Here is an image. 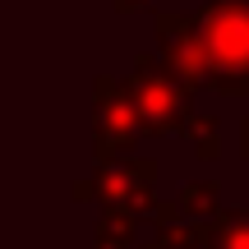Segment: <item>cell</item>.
<instances>
[{
    "label": "cell",
    "mask_w": 249,
    "mask_h": 249,
    "mask_svg": "<svg viewBox=\"0 0 249 249\" xmlns=\"http://www.w3.org/2000/svg\"><path fill=\"white\" fill-rule=\"evenodd\" d=\"M194 28L203 42V88L249 97V0H198Z\"/></svg>",
    "instance_id": "6da1fadb"
},
{
    "label": "cell",
    "mask_w": 249,
    "mask_h": 249,
    "mask_svg": "<svg viewBox=\"0 0 249 249\" xmlns=\"http://www.w3.org/2000/svg\"><path fill=\"white\" fill-rule=\"evenodd\" d=\"M148 217H152V226H157V240H152L157 249H208V240H203V226L180 222L176 203H157V198H152Z\"/></svg>",
    "instance_id": "8992f818"
},
{
    "label": "cell",
    "mask_w": 249,
    "mask_h": 249,
    "mask_svg": "<svg viewBox=\"0 0 249 249\" xmlns=\"http://www.w3.org/2000/svg\"><path fill=\"white\" fill-rule=\"evenodd\" d=\"M157 46H161V65L176 74L185 88H203V42H198L194 14H157Z\"/></svg>",
    "instance_id": "5b68a950"
},
{
    "label": "cell",
    "mask_w": 249,
    "mask_h": 249,
    "mask_svg": "<svg viewBox=\"0 0 249 249\" xmlns=\"http://www.w3.org/2000/svg\"><path fill=\"white\" fill-rule=\"evenodd\" d=\"M152 185H157V161L148 157H107L97 161V171H92L88 180H79V185L70 189L74 198H97L102 208H124V213L134 217H148L152 208Z\"/></svg>",
    "instance_id": "3957f363"
},
{
    "label": "cell",
    "mask_w": 249,
    "mask_h": 249,
    "mask_svg": "<svg viewBox=\"0 0 249 249\" xmlns=\"http://www.w3.org/2000/svg\"><path fill=\"white\" fill-rule=\"evenodd\" d=\"M148 249H157V245H148Z\"/></svg>",
    "instance_id": "4fadbf2b"
},
{
    "label": "cell",
    "mask_w": 249,
    "mask_h": 249,
    "mask_svg": "<svg viewBox=\"0 0 249 249\" xmlns=\"http://www.w3.org/2000/svg\"><path fill=\"white\" fill-rule=\"evenodd\" d=\"M124 88H129V102H134L139 134H152V139L180 134V124L189 116L194 88H185L157 55H134V70H129V79H124Z\"/></svg>",
    "instance_id": "7a4b0ae2"
},
{
    "label": "cell",
    "mask_w": 249,
    "mask_h": 249,
    "mask_svg": "<svg viewBox=\"0 0 249 249\" xmlns=\"http://www.w3.org/2000/svg\"><path fill=\"white\" fill-rule=\"evenodd\" d=\"M217 208H222V185H213V180H194V185H185L176 194V213L180 217H213Z\"/></svg>",
    "instance_id": "9c48e42d"
},
{
    "label": "cell",
    "mask_w": 249,
    "mask_h": 249,
    "mask_svg": "<svg viewBox=\"0 0 249 249\" xmlns=\"http://www.w3.org/2000/svg\"><path fill=\"white\" fill-rule=\"evenodd\" d=\"M134 139H139V120H134L129 88H124V79L102 74L92 83V152H97V161L120 157L134 148Z\"/></svg>",
    "instance_id": "277c9868"
},
{
    "label": "cell",
    "mask_w": 249,
    "mask_h": 249,
    "mask_svg": "<svg viewBox=\"0 0 249 249\" xmlns=\"http://www.w3.org/2000/svg\"><path fill=\"white\" fill-rule=\"evenodd\" d=\"M139 235V217L124 208H102V222L92 231V249H134Z\"/></svg>",
    "instance_id": "ba28073f"
},
{
    "label": "cell",
    "mask_w": 249,
    "mask_h": 249,
    "mask_svg": "<svg viewBox=\"0 0 249 249\" xmlns=\"http://www.w3.org/2000/svg\"><path fill=\"white\" fill-rule=\"evenodd\" d=\"M240 152H245V157H249V120L240 124Z\"/></svg>",
    "instance_id": "7c38bea8"
},
{
    "label": "cell",
    "mask_w": 249,
    "mask_h": 249,
    "mask_svg": "<svg viewBox=\"0 0 249 249\" xmlns=\"http://www.w3.org/2000/svg\"><path fill=\"white\" fill-rule=\"evenodd\" d=\"M148 5H152V0H116L120 14H134V9H148Z\"/></svg>",
    "instance_id": "8fae6325"
},
{
    "label": "cell",
    "mask_w": 249,
    "mask_h": 249,
    "mask_svg": "<svg viewBox=\"0 0 249 249\" xmlns=\"http://www.w3.org/2000/svg\"><path fill=\"white\" fill-rule=\"evenodd\" d=\"M180 134H185V143H189L203 161L222 157V124H217L213 116H194V111H189L185 124H180Z\"/></svg>",
    "instance_id": "30bf717a"
},
{
    "label": "cell",
    "mask_w": 249,
    "mask_h": 249,
    "mask_svg": "<svg viewBox=\"0 0 249 249\" xmlns=\"http://www.w3.org/2000/svg\"><path fill=\"white\" fill-rule=\"evenodd\" d=\"M208 249H249V208H217L203 217Z\"/></svg>",
    "instance_id": "52a82bcc"
}]
</instances>
